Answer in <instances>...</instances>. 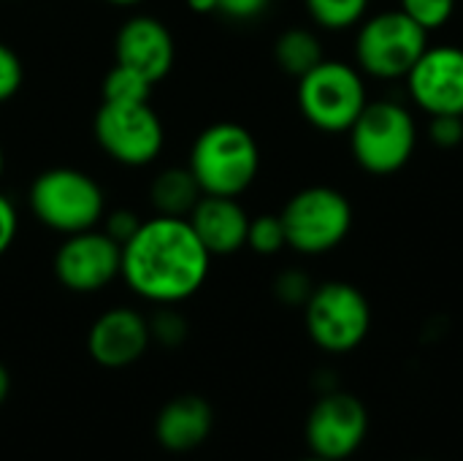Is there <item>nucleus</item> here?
<instances>
[{
    "mask_svg": "<svg viewBox=\"0 0 463 461\" xmlns=\"http://www.w3.org/2000/svg\"><path fill=\"white\" fill-rule=\"evenodd\" d=\"M247 247L258 255H277L282 247H288L285 226L279 215H258L250 217L247 231Z\"/></svg>",
    "mask_w": 463,
    "mask_h": 461,
    "instance_id": "21",
    "label": "nucleus"
},
{
    "mask_svg": "<svg viewBox=\"0 0 463 461\" xmlns=\"http://www.w3.org/2000/svg\"><path fill=\"white\" fill-rule=\"evenodd\" d=\"M304 326L320 351L336 356L350 353L366 340L372 329L369 299L353 283H320L304 304Z\"/></svg>",
    "mask_w": 463,
    "mask_h": 461,
    "instance_id": "5",
    "label": "nucleus"
},
{
    "mask_svg": "<svg viewBox=\"0 0 463 461\" xmlns=\"http://www.w3.org/2000/svg\"><path fill=\"white\" fill-rule=\"evenodd\" d=\"M152 87L155 84L144 73L114 62V68L103 76L100 95L103 101H111V103H146L152 98Z\"/></svg>",
    "mask_w": 463,
    "mask_h": 461,
    "instance_id": "19",
    "label": "nucleus"
},
{
    "mask_svg": "<svg viewBox=\"0 0 463 461\" xmlns=\"http://www.w3.org/2000/svg\"><path fill=\"white\" fill-rule=\"evenodd\" d=\"M271 0H217V11L225 14L228 19H255L269 8Z\"/></svg>",
    "mask_w": 463,
    "mask_h": 461,
    "instance_id": "29",
    "label": "nucleus"
},
{
    "mask_svg": "<svg viewBox=\"0 0 463 461\" xmlns=\"http://www.w3.org/2000/svg\"><path fill=\"white\" fill-rule=\"evenodd\" d=\"M22 82H24L22 57L14 52V46L0 41V103L11 101L22 90Z\"/></svg>",
    "mask_w": 463,
    "mask_h": 461,
    "instance_id": "25",
    "label": "nucleus"
},
{
    "mask_svg": "<svg viewBox=\"0 0 463 461\" xmlns=\"http://www.w3.org/2000/svg\"><path fill=\"white\" fill-rule=\"evenodd\" d=\"M152 345L149 318L130 307H111L95 318L87 334V351L103 370L133 367Z\"/></svg>",
    "mask_w": 463,
    "mask_h": 461,
    "instance_id": "13",
    "label": "nucleus"
},
{
    "mask_svg": "<svg viewBox=\"0 0 463 461\" xmlns=\"http://www.w3.org/2000/svg\"><path fill=\"white\" fill-rule=\"evenodd\" d=\"M418 461H426V459H418Z\"/></svg>",
    "mask_w": 463,
    "mask_h": 461,
    "instance_id": "35",
    "label": "nucleus"
},
{
    "mask_svg": "<svg viewBox=\"0 0 463 461\" xmlns=\"http://www.w3.org/2000/svg\"><path fill=\"white\" fill-rule=\"evenodd\" d=\"M402 11L412 22H418L426 33H431L450 22L456 11V0H402Z\"/></svg>",
    "mask_w": 463,
    "mask_h": 461,
    "instance_id": "23",
    "label": "nucleus"
},
{
    "mask_svg": "<svg viewBox=\"0 0 463 461\" xmlns=\"http://www.w3.org/2000/svg\"><path fill=\"white\" fill-rule=\"evenodd\" d=\"M187 168L203 196L239 198L258 177L260 149L255 136L239 122H214L190 147Z\"/></svg>",
    "mask_w": 463,
    "mask_h": 461,
    "instance_id": "2",
    "label": "nucleus"
},
{
    "mask_svg": "<svg viewBox=\"0 0 463 461\" xmlns=\"http://www.w3.org/2000/svg\"><path fill=\"white\" fill-rule=\"evenodd\" d=\"M27 206L41 226L71 236L100 226L106 215V193L87 171L54 166L33 179L27 190Z\"/></svg>",
    "mask_w": 463,
    "mask_h": 461,
    "instance_id": "3",
    "label": "nucleus"
},
{
    "mask_svg": "<svg viewBox=\"0 0 463 461\" xmlns=\"http://www.w3.org/2000/svg\"><path fill=\"white\" fill-rule=\"evenodd\" d=\"M106 3H111V5H122V8H128V5H138V3H144V0H106Z\"/></svg>",
    "mask_w": 463,
    "mask_h": 461,
    "instance_id": "32",
    "label": "nucleus"
},
{
    "mask_svg": "<svg viewBox=\"0 0 463 461\" xmlns=\"http://www.w3.org/2000/svg\"><path fill=\"white\" fill-rule=\"evenodd\" d=\"M209 266L212 253L187 217L155 215L122 245L119 277L138 299L176 307L203 288Z\"/></svg>",
    "mask_w": 463,
    "mask_h": 461,
    "instance_id": "1",
    "label": "nucleus"
},
{
    "mask_svg": "<svg viewBox=\"0 0 463 461\" xmlns=\"http://www.w3.org/2000/svg\"><path fill=\"white\" fill-rule=\"evenodd\" d=\"M298 461H328V459H320V456H312V454H309L307 459H298Z\"/></svg>",
    "mask_w": 463,
    "mask_h": 461,
    "instance_id": "34",
    "label": "nucleus"
},
{
    "mask_svg": "<svg viewBox=\"0 0 463 461\" xmlns=\"http://www.w3.org/2000/svg\"><path fill=\"white\" fill-rule=\"evenodd\" d=\"M214 429V410L203 397L184 394L163 405L155 421L157 443L171 454H190L201 448Z\"/></svg>",
    "mask_w": 463,
    "mask_h": 461,
    "instance_id": "16",
    "label": "nucleus"
},
{
    "mask_svg": "<svg viewBox=\"0 0 463 461\" xmlns=\"http://www.w3.org/2000/svg\"><path fill=\"white\" fill-rule=\"evenodd\" d=\"M288 247L301 255H323L339 247L353 228V206L345 193L326 185L298 190L279 212Z\"/></svg>",
    "mask_w": 463,
    "mask_h": 461,
    "instance_id": "7",
    "label": "nucleus"
},
{
    "mask_svg": "<svg viewBox=\"0 0 463 461\" xmlns=\"http://www.w3.org/2000/svg\"><path fill=\"white\" fill-rule=\"evenodd\" d=\"M347 133L358 166L377 177L404 168L418 141V128L410 109L396 101L366 103Z\"/></svg>",
    "mask_w": 463,
    "mask_h": 461,
    "instance_id": "4",
    "label": "nucleus"
},
{
    "mask_svg": "<svg viewBox=\"0 0 463 461\" xmlns=\"http://www.w3.org/2000/svg\"><path fill=\"white\" fill-rule=\"evenodd\" d=\"M201 185L195 182L187 166H171L155 174L149 185V201L157 215L168 217H190L193 206L201 198Z\"/></svg>",
    "mask_w": 463,
    "mask_h": 461,
    "instance_id": "17",
    "label": "nucleus"
},
{
    "mask_svg": "<svg viewBox=\"0 0 463 461\" xmlns=\"http://www.w3.org/2000/svg\"><path fill=\"white\" fill-rule=\"evenodd\" d=\"M95 141L119 166L141 168L160 158L165 130L157 111L146 103L100 101L95 114Z\"/></svg>",
    "mask_w": 463,
    "mask_h": 461,
    "instance_id": "9",
    "label": "nucleus"
},
{
    "mask_svg": "<svg viewBox=\"0 0 463 461\" xmlns=\"http://www.w3.org/2000/svg\"><path fill=\"white\" fill-rule=\"evenodd\" d=\"M410 95L429 114H463V49L429 46L407 73Z\"/></svg>",
    "mask_w": 463,
    "mask_h": 461,
    "instance_id": "12",
    "label": "nucleus"
},
{
    "mask_svg": "<svg viewBox=\"0 0 463 461\" xmlns=\"http://www.w3.org/2000/svg\"><path fill=\"white\" fill-rule=\"evenodd\" d=\"M369 435L366 405L347 391H326L309 410L304 424V440L312 456L345 461L355 456Z\"/></svg>",
    "mask_w": 463,
    "mask_h": 461,
    "instance_id": "10",
    "label": "nucleus"
},
{
    "mask_svg": "<svg viewBox=\"0 0 463 461\" xmlns=\"http://www.w3.org/2000/svg\"><path fill=\"white\" fill-rule=\"evenodd\" d=\"M114 57L119 65H128L144 73L152 84L165 79L176 60V43L171 30L149 14H136L125 19L114 41Z\"/></svg>",
    "mask_w": 463,
    "mask_h": 461,
    "instance_id": "14",
    "label": "nucleus"
},
{
    "mask_svg": "<svg viewBox=\"0 0 463 461\" xmlns=\"http://www.w3.org/2000/svg\"><path fill=\"white\" fill-rule=\"evenodd\" d=\"M315 291V283L307 272L301 269H285L277 274L274 280V296L285 304V307H304L309 302Z\"/></svg>",
    "mask_w": 463,
    "mask_h": 461,
    "instance_id": "24",
    "label": "nucleus"
},
{
    "mask_svg": "<svg viewBox=\"0 0 463 461\" xmlns=\"http://www.w3.org/2000/svg\"><path fill=\"white\" fill-rule=\"evenodd\" d=\"M429 139L442 149L458 147L463 141V114H437V117H431Z\"/></svg>",
    "mask_w": 463,
    "mask_h": 461,
    "instance_id": "26",
    "label": "nucleus"
},
{
    "mask_svg": "<svg viewBox=\"0 0 463 461\" xmlns=\"http://www.w3.org/2000/svg\"><path fill=\"white\" fill-rule=\"evenodd\" d=\"M187 220L212 255H233L247 247L250 215L239 198L201 196Z\"/></svg>",
    "mask_w": 463,
    "mask_h": 461,
    "instance_id": "15",
    "label": "nucleus"
},
{
    "mask_svg": "<svg viewBox=\"0 0 463 461\" xmlns=\"http://www.w3.org/2000/svg\"><path fill=\"white\" fill-rule=\"evenodd\" d=\"M187 321L179 310H174V304H163L155 310V315L149 318V334L152 342L163 345V348H179L187 340Z\"/></svg>",
    "mask_w": 463,
    "mask_h": 461,
    "instance_id": "22",
    "label": "nucleus"
},
{
    "mask_svg": "<svg viewBox=\"0 0 463 461\" xmlns=\"http://www.w3.org/2000/svg\"><path fill=\"white\" fill-rule=\"evenodd\" d=\"M426 49L429 33L402 8L366 19L355 38V60L374 79H407Z\"/></svg>",
    "mask_w": 463,
    "mask_h": 461,
    "instance_id": "8",
    "label": "nucleus"
},
{
    "mask_svg": "<svg viewBox=\"0 0 463 461\" xmlns=\"http://www.w3.org/2000/svg\"><path fill=\"white\" fill-rule=\"evenodd\" d=\"M54 277L65 291L98 293L109 288L122 272V245L100 226L62 239L52 261Z\"/></svg>",
    "mask_w": 463,
    "mask_h": 461,
    "instance_id": "11",
    "label": "nucleus"
},
{
    "mask_svg": "<svg viewBox=\"0 0 463 461\" xmlns=\"http://www.w3.org/2000/svg\"><path fill=\"white\" fill-rule=\"evenodd\" d=\"M141 223H144V220H141L136 212H130V209H111V212L103 215L100 228H103L114 242L125 245V242L141 228Z\"/></svg>",
    "mask_w": 463,
    "mask_h": 461,
    "instance_id": "27",
    "label": "nucleus"
},
{
    "mask_svg": "<svg viewBox=\"0 0 463 461\" xmlns=\"http://www.w3.org/2000/svg\"><path fill=\"white\" fill-rule=\"evenodd\" d=\"M8 394H11V375H8V370L0 364V405L8 399Z\"/></svg>",
    "mask_w": 463,
    "mask_h": 461,
    "instance_id": "31",
    "label": "nucleus"
},
{
    "mask_svg": "<svg viewBox=\"0 0 463 461\" xmlns=\"http://www.w3.org/2000/svg\"><path fill=\"white\" fill-rule=\"evenodd\" d=\"M16 234H19V212H16V204L5 193H0V258L11 250Z\"/></svg>",
    "mask_w": 463,
    "mask_h": 461,
    "instance_id": "28",
    "label": "nucleus"
},
{
    "mask_svg": "<svg viewBox=\"0 0 463 461\" xmlns=\"http://www.w3.org/2000/svg\"><path fill=\"white\" fill-rule=\"evenodd\" d=\"M369 0H307L309 16L326 30H347L364 19Z\"/></svg>",
    "mask_w": 463,
    "mask_h": 461,
    "instance_id": "20",
    "label": "nucleus"
},
{
    "mask_svg": "<svg viewBox=\"0 0 463 461\" xmlns=\"http://www.w3.org/2000/svg\"><path fill=\"white\" fill-rule=\"evenodd\" d=\"M3 171H5V155H3V147H0V177H3Z\"/></svg>",
    "mask_w": 463,
    "mask_h": 461,
    "instance_id": "33",
    "label": "nucleus"
},
{
    "mask_svg": "<svg viewBox=\"0 0 463 461\" xmlns=\"http://www.w3.org/2000/svg\"><path fill=\"white\" fill-rule=\"evenodd\" d=\"M187 5L195 14H214L217 11V0H187Z\"/></svg>",
    "mask_w": 463,
    "mask_h": 461,
    "instance_id": "30",
    "label": "nucleus"
},
{
    "mask_svg": "<svg viewBox=\"0 0 463 461\" xmlns=\"http://www.w3.org/2000/svg\"><path fill=\"white\" fill-rule=\"evenodd\" d=\"M366 84L358 68L323 60L298 79V109L323 133H345L366 106Z\"/></svg>",
    "mask_w": 463,
    "mask_h": 461,
    "instance_id": "6",
    "label": "nucleus"
},
{
    "mask_svg": "<svg viewBox=\"0 0 463 461\" xmlns=\"http://www.w3.org/2000/svg\"><path fill=\"white\" fill-rule=\"evenodd\" d=\"M274 60L288 76H307L317 62H323V43L320 38L307 27H290L285 30L274 43Z\"/></svg>",
    "mask_w": 463,
    "mask_h": 461,
    "instance_id": "18",
    "label": "nucleus"
}]
</instances>
